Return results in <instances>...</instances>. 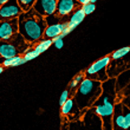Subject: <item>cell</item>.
Masks as SVG:
<instances>
[{"label": "cell", "mask_w": 130, "mask_h": 130, "mask_svg": "<svg viewBox=\"0 0 130 130\" xmlns=\"http://www.w3.org/2000/svg\"><path fill=\"white\" fill-rule=\"evenodd\" d=\"M7 1H8V0H0V6H1V5H4L5 3H7Z\"/></svg>", "instance_id": "cell-29"}, {"label": "cell", "mask_w": 130, "mask_h": 130, "mask_svg": "<svg viewBox=\"0 0 130 130\" xmlns=\"http://www.w3.org/2000/svg\"><path fill=\"white\" fill-rule=\"evenodd\" d=\"M130 69V53L125 57L117 60H111L108 68V77L109 78H116L121 72Z\"/></svg>", "instance_id": "cell-9"}, {"label": "cell", "mask_w": 130, "mask_h": 130, "mask_svg": "<svg viewBox=\"0 0 130 130\" xmlns=\"http://www.w3.org/2000/svg\"><path fill=\"white\" fill-rule=\"evenodd\" d=\"M85 14H84V12L82 11V8L80 7H78V8H76L73 12H72L71 14H70V17L68 18V24H69V27H70V30L71 31H73L78 25H80L83 23V20L85 19Z\"/></svg>", "instance_id": "cell-13"}, {"label": "cell", "mask_w": 130, "mask_h": 130, "mask_svg": "<svg viewBox=\"0 0 130 130\" xmlns=\"http://www.w3.org/2000/svg\"><path fill=\"white\" fill-rule=\"evenodd\" d=\"M18 26L21 37L31 46H33L44 37L46 23H45V18L38 14L32 8L27 12H23L18 17Z\"/></svg>", "instance_id": "cell-2"}, {"label": "cell", "mask_w": 130, "mask_h": 130, "mask_svg": "<svg viewBox=\"0 0 130 130\" xmlns=\"http://www.w3.org/2000/svg\"><path fill=\"white\" fill-rule=\"evenodd\" d=\"M80 8H82V11L84 12V14H85V15H89V14L93 13V12L96 11V4L86 3L85 5L80 6Z\"/></svg>", "instance_id": "cell-21"}, {"label": "cell", "mask_w": 130, "mask_h": 130, "mask_svg": "<svg viewBox=\"0 0 130 130\" xmlns=\"http://www.w3.org/2000/svg\"><path fill=\"white\" fill-rule=\"evenodd\" d=\"M45 23H46V28L44 31V37L43 38H45V39H55L59 34H62L68 21H60V18H58L57 15L53 14V15L45 17Z\"/></svg>", "instance_id": "cell-7"}, {"label": "cell", "mask_w": 130, "mask_h": 130, "mask_svg": "<svg viewBox=\"0 0 130 130\" xmlns=\"http://www.w3.org/2000/svg\"><path fill=\"white\" fill-rule=\"evenodd\" d=\"M130 53V46H124V47H121L116 51H113L111 55H110V58L111 60H117V59H121L128 56Z\"/></svg>", "instance_id": "cell-18"}, {"label": "cell", "mask_w": 130, "mask_h": 130, "mask_svg": "<svg viewBox=\"0 0 130 130\" xmlns=\"http://www.w3.org/2000/svg\"><path fill=\"white\" fill-rule=\"evenodd\" d=\"M117 95H118V101H121V99L124 98V97H129L130 96V83L122 91H120V92L117 93Z\"/></svg>", "instance_id": "cell-25"}, {"label": "cell", "mask_w": 130, "mask_h": 130, "mask_svg": "<svg viewBox=\"0 0 130 130\" xmlns=\"http://www.w3.org/2000/svg\"><path fill=\"white\" fill-rule=\"evenodd\" d=\"M68 130H103L102 120L96 115L92 108L80 111L77 120L69 121Z\"/></svg>", "instance_id": "cell-5"}, {"label": "cell", "mask_w": 130, "mask_h": 130, "mask_svg": "<svg viewBox=\"0 0 130 130\" xmlns=\"http://www.w3.org/2000/svg\"><path fill=\"white\" fill-rule=\"evenodd\" d=\"M68 118L62 117V123H60V130H68Z\"/></svg>", "instance_id": "cell-26"}, {"label": "cell", "mask_w": 130, "mask_h": 130, "mask_svg": "<svg viewBox=\"0 0 130 130\" xmlns=\"http://www.w3.org/2000/svg\"><path fill=\"white\" fill-rule=\"evenodd\" d=\"M19 32L18 18L0 21V40H7Z\"/></svg>", "instance_id": "cell-10"}, {"label": "cell", "mask_w": 130, "mask_h": 130, "mask_svg": "<svg viewBox=\"0 0 130 130\" xmlns=\"http://www.w3.org/2000/svg\"><path fill=\"white\" fill-rule=\"evenodd\" d=\"M30 47H32L21 34L18 32L12 38L7 40H0V57L1 58H11L17 56H24V53Z\"/></svg>", "instance_id": "cell-4"}, {"label": "cell", "mask_w": 130, "mask_h": 130, "mask_svg": "<svg viewBox=\"0 0 130 130\" xmlns=\"http://www.w3.org/2000/svg\"><path fill=\"white\" fill-rule=\"evenodd\" d=\"M25 59L23 56L17 57H11V58H1L0 57V65L4 68H14V66H20L25 64Z\"/></svg>", "instance_id": "cell-15"}, {"label": "cell", "mask_w": 130, "mask_h": 130, "mask_svg": "<svg viewBox=\"0 0 130 130\" xmlns=\"http://www.w3.org/2000/svg\"><path fill=\"white\" fill-rule=\"evenodd\" d=\"M4 70H5V68H4V66H1V65H0V75H1V73H3V72H4Z\"/></svg>", "instance_id": "cell-30"}, {"label": "cell", "mask_w": 130, "mask_h": 130, "mask_svg": "<svg viewBox=\"0 0 130 130\" xmlns=\"http://www.w3.org/2000/svg\"><path fill=\"white\" fill-rule=\"evenodd\" d=\"M110 62H111L110 55L104 56L102 58H99L98 60L93 62L90 66H88L83 71L85 78L97 80V82H101V83L105 82L106 79L109 78L108 77V68H109Z\"/></svg>", "instance_id": "cell-6"}, {"label": "cell", "mask_w": 130, "mask_h": 130, "mask_svg": "<svg viewBox=\"0 0 130 130\" xmlns=\"http://www.w3.org/2000/svg\"><path fill=\"white\" fill-rule=\"evenodd\" d=\"M84 78H85L84 72L80 71V72H78V73H77V75H76L75 77L71 79V82H69L68 89H69V91H70V95H71V97L73 96L75 91L77 90V88L80 85V83L83 82V79H84Z\"/></svg>", "instance_id": "cell-16"}, {"label": "cell", "mask_w": 130, "mask_h": 130, "mask_svg": "<svg viewBox=\"0 0 130 130\" xmlns=\"http://www.w3.org/2000/svg\"><path fill=\"white\" fill-rule=\"evenodd\" d=\"M63 39H64V37H63L62 34H59L58 37H56L55 39H52V41H53V46H55L56 48H58V50L63 48V46H64V41H63Z\"/></svg>", "instance_id": "cell-23"}, {"label": "cell", "mask_w": 130, "mask_h": 130, "mask_svg": "<svg viewBox=\"0 0 130 130\" xmlns=\"http://www.w3.org/2000/svg\"><path fill=\"white\" fill-rule=\"evenodd\" d=\"M98 0H89V3H92V4H96Z\"/></svg>", "instance_id": "cell-31"}, {"label": "cell", "mask_w": 130, "mask_h": 130, "mask_svg": "<svg viewBox=\"0 0 130 130\" xmlns=\"http://www.w3.org/2000/svg\"><path fill=\"white\" fill-rule=\"evenodd\" d=\"M21 13L23 11L19 4L17 3V0H8L7 3L0 6V21L18 18Z\"/></svg>", "instance_id": "cell-8"}, {"label": "cell", "mask_w": 130, "mask_h": 130, "mask_svg": "<svg viewBox=\"0 0 130 130\" xmlns=\"http://www.w3.org/2000/svg\"><path fill=\"white\" fill-rule=\"evenodd\" d=\"M77 3L80 5V6H83V5H85L86 3H89V0H76Z\"/></svg>", "instance_id": "cell-28"}, {"label": "cell", "mask_w": 130, "mask_h": 130, "mask_svg": "<svg viewBox=\"0 0 130 130\" xmlns=\"http://www.w3.org/2000/svg\"><path fill=\"white\" fill-rule=\"evenodd\" d=\"M115 79H116V91L118 93L130 83V69H127L123 72H121Z\"/></svg>", "instance_id": "cell-14"}, {"label": "cell", "mask_w": 130, "mask_h": 130, "mask_svg": "<svg viewBox=\"0 0 130 130\" xmlns=\"http://www.w3.org/2000/svg\"><path fill=\"white\" fill-rule=\"evenodd\" d=\"M71 97V95H70V91H69V89L66 88V89L64 90L62 92V95H60V97H59V106H62L63 104H64L66 101H68L69 98Z\"/></svg>", "instance_id": "cell-24"}, {"label": "cell", "mask_w": 130, "mask_h": 130, "mask_svg": "<svg viewBox=\"0 0 130 130\" xmlns=\"http://www.w3.org/2000/svg\"><path fill=\"white\" fill-rule=\"evenodd\" d=\"M123 115H124V125L125 130H130V109L123 104Z\"/></svg>", "instance_id": "cell-22"}, {"label": "cell", "mask_w": 130, "mask_h": 130, "mask_svg": "<svg viewBox=\"0 0 130 130\" xmlns=\"http://www.w3.org/2000/svg\"><path fill=\"white\" fill-rule=\"evenodd\" d=\"M52 45H53L52 39H45V38H43V39H40L38 43H36L32 47H33L39 55H41V53H44L45 51H47Z\"/></svg>", "instance_id": "cell-17"}, {"label": "cell", "mask_w": 130, "mask_h": 130, "mask_svg": "<svg viewBox=\"0 0 130 130\" xmlns=\"http://www.w3.org/2000/svg\"><path fill=\"white\" fill-rule=\"evenodd\" d=\"M101 93H102V83L84 78L80 85L75 91L72 98L79 111H84L92 106V104L101 96Z\"/></svg>", "instance_id": "cell-3"}, {"label": "cell", "mask_w": 130, "mask_h": 130, "mask_svg": "<svg viewBox=\"0 0 130 130\" xmlns=\"http://www.w3.org/2000/svg\"><path fill=\"white\" fill-rule=\"evenodd\" d=\"M78 7H80V5L76 0H58L55 15H57L60 19L69 18V15Z\"/></svg>", "instance_id": "cell-11"}, {"label": "cell", "mask_w": 130, "mask_h": 130, "mask_svg": "<svg viewBox=\"0 0 130 130\" xmlns=\"http://www.w3.org/2000/svg\"><path fill=\"white\" fill-rule=\"evenodd\" d=\"M121 102L123 103L124 105H127L128 108L130 109V96H129V97H124V98H122V99H121Z\"/></svg>", "instance_id": "cell-27"}, {"label": "cell", "mask_w": 130, "mask_h": 130, "mask_svg": "<svg viewBox=\"0 0 130 130\" xmlns=\"http://www.w3.org/2000/svg\"><path fill=\"white\" fill-rule=\"evenodd\" d=\"M57 1L58 0H36L33 5V10L44 18L48 17V15H53L56 13V8H57Z\"/></svg>", "instance_id": "cell-12"}, {"label": "cell", "mask_w": 130, "mask_h": 130, "mask_svg": "<svg viewBox=\"0 0 130 130\" xmlns=\"http://www.w3.org/2000/svg\"><path fill=\"white\" fill-rule=\"evenodd\" d=\"M118 101L116 91V79L108 78L102 83V93L92 104L93 111L102 120L103 130H112V115L113 109Z\"/></svg>", "instance_id": "cell-1"}, {"label": "cell", "mask_w": 130, "mask_h": 130, "mask_svg": "<svg viewBox=\"0 0 130 130\" xmlns=\"http://www.w3.org/2000/svg\"><path fill=\"white\" fill-rule=\"evenodd\" d=\"M38 56H40V55H39V53H38V52L36 51L33 47H30L27 51L24 53V56H23V57H24L25 62L27 63V62H31V60H33V59H36Z\"/></svg>", "instance_id": "cell-20"}, {"label": "cell", "mask_w": 130, "mask_h": 130, "mask_svg": "<svg viewBox=\"0 0 130 130\" xmlns=\"http://www.w3.org/2000/svg\"><path fill=\"white\" fill-rule=\"evenodd\" d=\"M17 3L19 4V6H20L23 12H27V11L33 8L36 0H17Z\"/></svg>", "instance_id": "cell-19"}]
</instances>
